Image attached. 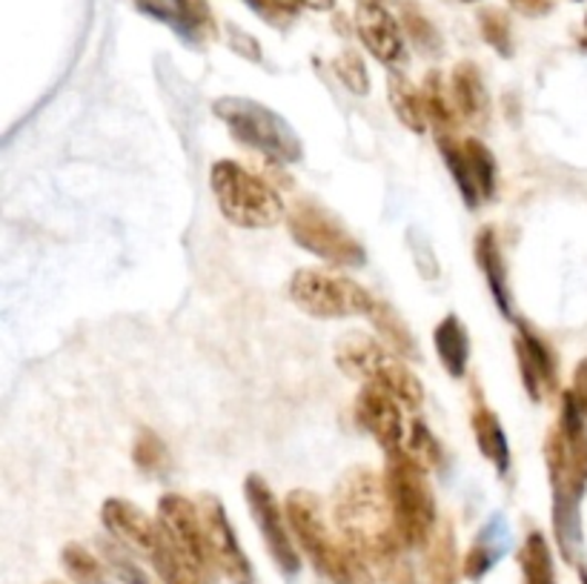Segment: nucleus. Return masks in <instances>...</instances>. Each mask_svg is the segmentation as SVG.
I'll list each match as a JSON object with an SVG mask.
<instances>
[{
	"mask_svg": "<svg viewBox=\"0 0 587 584\" xmlns=\"http://www.w3.org/2000/svg\"><path fill=\"white\" fill-rule=\"evenodd\" d=\"M101 521H104L106 533L113 535L115 542L124 544L129 553H140L147 559L153 556L155 548L164 539L161 524L126 499H106L101 507Z\"/></svg>",
	"mask_w": 587,
	"mask_h": 584,
	"instance_id": "nucleus-15",
	"label": "nucleus"
},
{
	"mask_svg": "<svg viewBox=\"0 0 587 584\" xmlns=\"http://www.w3.org/2000/svg\"><path fill=\"white\" fill-rule=\"evenodd\" d=\"M493 562H496V553L490 550V544L484 542V539H479V542L470 548L468 559H464V576L473 578V582H479L482 576H488V571L493 567Z\"/></svg>",
	"mask_w": 587,
	"mask_h": 584,
	"instance_id": "nucleus-36",
	"label": "nucleus"
},
{
	"mask_svg": "<svg viewBox=\"0 0 587 584\" xmlns=\"http://www.w3.org/2000/svg\"><path fill=\"white\" fill-rule=\"evenodd\" d=\"M421 100H424L427 127L436 129V138L441 135H453L459 127V109H455L453 92L450 84H444L439 72H427V78L421 81Z\"/></svg>",
	"mask_w": 587,
	"mask_h": 584,
	"instance_id": "nucleus-21",
	"label": "nucleus"
},
{
	"mask_svg": "<svg viewBox=\"0 0 587 584\" xmlns=\"http://www.w3.org/2000/svg\"><path fill=\"white\" fill-rule=\"evenodd\" d=\"M310 9H318V12H329V9L336 7V0H304Z\"/></svg>",
	"mask_w": 587,
	"mask_h": 584,
	"instance_id": "nucleus-39",
	"label": "nucleus"
},
{
	"mask_svg": "<svg viewBox=\"0 0 587 584\" xmlns=\"http://www.w3.org/2000/svg\"><path fill=\"white\" fill-rule=\"evenodd\" d=\"M450 92H453L459 118L468 120V124H482V120H488L490 98L488 89H484L482 72L475 70V64L462 61V64L455 66L453 75H450Z\"/></svg>",
	"mask_w": 587,
	"mask_h": 584,
	"instance_id": "nucleus-20",
	"label": "nucleus"
},
{
	"mask_svg": "<svg viewBox=\"0 0 587 584\" xmlns=\"http://www.w3.org/2000/svg\"><path fill=\"white\" fill-rule=\"evenodd\" d=\"M333 72L344 84V89H350L353 95H367L370 92V72H367V64H364V57L358 52L344 50L333 61Z\"/></svg>",
	"mask_w": 587,
	"mask_h": 584,
	"instance_id": "nucleus-33",
	"label": "nucleus"
},
{
	"mask_svg": "<svg viewBox=\"0 0 587 584\" xmlns=\"http://www.w3.org/2000/svg\"><path fill=\"white\" fill-rule=\"evenodd\" d=\"M290 298L298 310L322 321L364 316L370 318L378 298L370 289L342 273L329 269H298L290 278Z\"/></svg>",
	"mask_w": 587,
	"mask_h": 584,
	"instance_id": "nucleus-8",
	"label": "nucleus"
},
{
	"mask_svg": "<svg viewBox=\"0 0 587 584\" xmlns=\"http://www.w3.org/2000/svg\"><path fill=\"white\" fill-rule=\"evenodd\" d=\"M470 427H473L475 447L488 458L493 470L499 476L511 470V444H507V433H504L499 416L484 402V395L473 390V410H470Z\"/></svg>",
	"mask_w": 587,
	"mask_h": 584,
	"instance_id": "nucleus-17",
	"label": "nucleus"
},
{
	"mask_svg": "<svg viewBox=\"0 0 587 584\" xmlns=\"http://www.w3.org/2000/svg\"><path fill=\"white\" fill-rule=\"evenodd\" d=\"M133 461L144 472L164 470L167 467V444L155 436L153 429H140L133 444Z\"/></svg>",
	"mask_w": 587,
	"mask_h": 584,
	"instance_id": "nucleus-34",
	"label": "nucleus"
},
{
	"mask_svg": "<svg viewBox=\"0 0 587 584\" xmlns=\"http://www.w3.org/2000/svg\"><path fill=\"white\" fill-rule=\"evenodd\" d=\"M427 584H459V550L450 524H441L427 548Z\"/></svg>",
	"mask_w": 587,
	"mask_h": 584,
	"instance_id": "nucleus-22",
	"label": "nucleus"
},
{
	"mask_svg": "<svg viewBox=\"0 0 587 584\" xmlns=\"http://www.w3.org/2000/svg\"><path fill=\"white\" fill-rule=\"evenodd\" d=\"M405 450L410 453L419 465H424L427 470H433V467L441 465V447L439 442L433 438V433L427 429L424 422H410L407 424V438H405Z\"/></svg>",
	"mask_w": 587,
	"mask_h": 584,
	"instance_id": "nucleus-29",
	"label": "nucleus"
},
{
	"mask_svg": "<svg viewBox=\"0 0 587 584\" xmlns=\"http://www.w3.org/2000/svg\"><path fill=\"white\" fill-rule=\"evenodd\" d=\"M201 516L203 530H207V542H210V556L218 573H224L232 584H252L255 573L247 559L244 548L238 542L235 528L230 524L224 505L216 496H201Z\"/></svg>",
	"mask_w": 587,
	"mask_h": 584,
	"instance_id": "nucleus-12",
	"label": "nucleus"
},
{
	"mask_svg": "<svg viewBox=\"0 0 587 584\" xmlns=\"http://www.w3.org/2000/svg\"><path fill=\"white\" fill-rule=\"evenodd\" d=\"M370 325L376 327L381 341H385L387 347H392L399 355H405V359H416V355H419V347H416V338H412L407 321L392 310L390 304L381 301V298H378L376 307H373Z\"/></svg>",
	"mask_w": 587,
	"mask_h": 584,
	"instance_id": "nucleus-24",
	"label": "nucleus"
},
{
	"mask_svg": "<svg viewBox=\"0 0 587 584\" xmlns=\"http://www.w3.org/2000/svg\"><path fill=\"white\" fill-rule=\"evenodd\" d=\"M155 573L161 578V584H207V576L198 571L196 564L184 556L176 544L169 542L167 535L161 539V544L155 548V553L149 556Z\"/></svg>",
	"mask_w": 587,
	"mask_h": 584,
	"instance_id": "nucleus-25",
	"label": "nucleus"
},
{
	"mask_svg": "<svg viewBox=\"0 0 587 584\" xmlns=\"http://www.w3.org/2000/svg\"><path fill=\"white\" fill-rule=\"evenodd\" d=\"M210 190L218 210L241 230H266L287 219L284 198L273 183L250 172L238 161H216L210 169Z\"/></svg>",
	"mask_w": 587,
	"mask_h": 584,
	"instance_id": "nucleus-3",
	"label": "nucleus"
},
{
	"mask_svg": "<svg viewBox=\"0 0 587 584\" xmlns=\"http://www.w3.org/2000/svg\"><path fill=\"white\" fill-rule=\"evenodd\" d=\"M244 3L273 26H287L293 18H298L301 7H307L304 0H244Z\"/></svg>",
	"mask_w": 587,
	"mask_h": 584,
	"instance_id": "nucleus-35",
	"label": "nucleus"
},
{
	"mask_svg": "<svg viewBox=\"0 0 587 584\" xmlns=\"http://www.w3.org/2000/svg\"><path fill=\"white\" fill-rule=\"evenodd\" d=\"M401 29H405V35L410 38L416 50L433 52L439 46V32H436L430 18L416 3H405L401 7Z\"/></svg>",
	"mask_w": 587,
	"mask_h": 584,
	"instance_id": "nucleus-31",
	"label": "nucleus"
},
{
	"mask_svg": "<svg viewBox=\"0 0 587 584\" xmlns=\"http://www.w3.org/2000/svg\"><path fill=\"white\" fill-rule=\"evenodd\" d=\"M387 98H390L396 118H399L410 132H424L427 115L424 100H421V89H416L401 72H390V78H387Z\"/></svg>",
	"mask_w": 587,
	"mask_h": 584,
	"instance_id": "nucleus-23",
	"label": "nucleus"
},
{
	"mask_svg": "<svg viewBox=\"0 0 587 584\" xmlns=\"http://www.w3.org/2000/svg\"><path fill=\"white\" fill-rule=\"evenodd\" d=\"M433 347L450 379H464L470 364V336L459 316H444L433 330Z\"/></svg>",
	"mask_w": 587,
	"mask_h": 584,
	"instance_id": "nucleus-19",
	"label": "nucleus"
},
{
	"mask_svg": "<svg viewBox=\"0 0 587 584\" xmlns=\"http://www.w3.org/2000/svg\"><path fill=\"white\" fill-rule=\"evenodd\" d=\"M158 524H161L169 542L176 544L210 582L212 573H216V564H212L210 542H207V530H203L201 505H196V501L181 493L161 496V501H158Z\"/></svg>",
	"mask_w": 587,
	"mask_h": 584,
	"instance_id": "nucleus-11",
	"label": "nucleus"
},
{
	"mask_svg": "<svg viewBox=\"0 0 587 584\" xmlns=\"http://www.w3.org/2000/svg\"><path fill=\"white\" fill-rule=\"evenodd\" d=\"M585 26H587V21H585ZM585 46H587V38H585Z\"/></svg>",
	"mask_w": 587,
	"mask_h": 584,
	"instance_id": "nucleus-43",
	"label": "nucleus"
},
{
	"mask_svg": "<svg viewBox=\"0 0 587 584\" xmlns=\"http://www.w3.org/2000/svg\"><path fill=\"white\" fill-rule=\"evenodd\" d=\"M284 513H287L295 542L313 562L315 571L324 573L333 584L364 582L367 562L347 544L342 533H333L318 496L310 490H293L284 501Z\"/></svg>",
	"mask_w": 587,
	"mask_h": 584,
	"instance_id": "nucleus-2",
	"label": "nucleus"
},
{
	"mask_svg": "<svg viewBox=\"0 0 587 584\" xmlns=\"http://www.w3.org/2000/svg\"><path fill=\"white\" fill-rule=\"evenodd\" d=\"M46 584H63V582H46Z\"/></svg>",
	"mask_w": 587,
	"mask_h": 584,
	"instance_id": "nucleus-42",
	"label": "nucleus"
},
{
	"mask_svg": "<svg viewBox=\"0 0 587 584\" xmlns=\"http://www.w3.org/2000/svg\"><path fill=\"white\" fill-rule=\"evenodd\" d=\"M287 230L301 249H307L310 255L327 261L333 267L358 269L367 264L361 241L344 226L336 212L315 201H298L287 212Z\"/></svg>",
	"mask_w": 587,
	"mask_h": 584,
	"instance_id": "nucleus-7",
	"label": "nucleus"
},
{
	"mask_svg": "<svg viewBox=\"0 0 587 584\" xmlns=\"http://www.w3.org/2000/svg\"><path fill=\"white\" fill-rule=\"evenodd\" d=\"M244 496L247 507H250L252 519L259 524V533L266 544V553L273 556V562L279 564L284 576H295L301 571V556L295 548V535L290 530L287 513L281 510L275 493L270 490L261 476H250L244 481Z\"/></svg>",
	"mask_w": 587,
	"mask_h": 584,
	"instance_id": "nucleus-10",
	"label": "nucleus"
},
{
	"mask_svg": "<svg viewBox=\"0 0 587 584\" xmlns=\"http://www.w3.org/2000/svg\"><path fill=\"white\" fill-rule=\"evenodd\" d=\"M336 361L350 379L390 390L405 407L416 410L424 402V387H421L419 375L407 367L405 355H399L378 338L358 336V332L344 336L336 347Z\"/></svg>",
	"mask_w": 587,
	"mask_h": 584,
	"instance_id": "nucleus-5",
	"label": "nucleus"
},
{
	"mask_svg": "<svg viewBox=\"0 0 587 584\" xmlns=\"http://www.w3.org/2000/svg\"><path fill=\"white\" fill-rule=\"evenodd\" d=\"M479 32H482V38L488 41V46H493L499 55H513V29L502 9H484V12L479 14Z\"/></svg>",
	"mask_w": 587,
	"mask_h": 584,
	"instance_id": "nucleus-32",
	"label": "nucleus"
},
{
	"mask_svg": "<svg viewBox=\"0 0 587 584\" xmlns=\"http://www.w3.org/2000/svg\"><path fill=\"white\" fill-rule=\"evenodd\" d=\"M356 32L378 64L401 66L407 57V41L401 21H396L385 3H358Z\"/></svg>",
	"mask_w": 587,
	"mask_h": 584,
	"instance_id": "nucleus-14",
	"label": "nucleus"
},
{
	"mask_svg": "<svg viewBox=\"0 0 587 584\" xmlns=\"http://www.w3.org/2000/svg\"><path fill=\"white\" fill-rule=\"evenodd\" d=\"M61 564L66 576L75 584H109V573H106L104 562L92 550H86L84 544H66L61 550Z\"/></svg>",
	"mask_w": 587,
	"mask_h": 584,
	"instance_id": "nucleus-27",
	"label": "nucleus"
},
{
	"mask_svg": "<svg viewBox=\"0 0 587 584\" xmlns=\"http://www.w3.org/2000/svg\"><path fill=\"white\" fill-rule=\"evenodd\" d=\"M462 3H475V0H462Z\"/></svg>",
	"mask_w": 587,
	"mask_h": 584,
	"instance_id": "nucleus-41",
	"label": "nucleus"
},
{
	"mask_svg": "<svg viewBox=\"0 0 587 584\" xmlns=\"http://www.w3.org/2000/svg\"><path fill=\"white\" fill-rule=\"evenodd\" d=\"M216 115L241 147L273 163H295L304 156L298 135L275 109L252 98H218Z\"/></svg>",
	"mask_w": 587,
	"mask_h": 584,
	"instance_id": "nucleus-6",
	"label": "nucleus"
},
{
	"mask_svg": "<svg viewBox=\"0 0 587 584\" xmlns=\"http://www.w3.org/2000/svg\"><path fill=\"white\" fill-rule=\"evenodd\" d=\"M356 3H381V0H356Z\"/></svg>",
	"mask_w": 587,
	"mask_h": 584,
	"instance_id": "nucleus-40",
	"label": "nucleus"
},
{
	"mask_svg": "<svg viewBox=\"0 0 587 584\" xmlns=\"http://www.w3.org/2000/svg\"><path fill=\"white\" fill-rule=\"evenodd\" d=\"M567 393L574 395V402L579 404V410L585 413L587 418V359H581L574 370V387L567 390Z\"/></svg>",
	"mask_w": 587,
	"mask_h": 584,
	"instance_id": "nucleus-37",
	"label": "nucleus"
},
{
	"mask_svg": "<svg viewBox=\"0 0 587 584\" xmlns=\"http://www.w3.org/2000/svg\"><path fill=\"white\" fill-rule=\"evenodd\" d=\"M333 521L364 562L396 567L401 562V535L392 519L385 476L370 467H353L342 476L333 493Z\"/></svg>",
	"mask_w": 587,
	"mask_h": 584,
	"instance_id": "nucleus-1",
	"label": "nucleus"
},
{
	"mask_svg": "<svg viewBox=\"0 0 587 584\" xmlns=\"http://www.w3.org/2000/svg\"><path fill=\"white\" fill-rule=\"evenodd\" d=\"M101 553H104L106 564H109V571H113L124 584H158L133 556H129V553H126L124 544H118L115 539L113 542L101 544Z\"/></svg>",
	"mask_w": 587,
	"mask_h": 584,
	"instance_id": "nucleus-30",
	"label": "nucleus"
},
{
	"mask_svg": "<svg viewBox=\"0 0 587 584\" xmlns=\"http://www.w3.org/2000/svg\"><path fill=\"white\" fill-rule=\"evenodd\" d=\"M436 144H439L441 158L448 163L450 176H453L455 187H459L470 210L496 195L499 167L488 144H482L479 138L459 141L455 135H441V138H436Z\"/></svg>",
	"mask_w": 587,
	"mask_h": 584,
	"instance_id": "nucleus-9",
	"label": "nucleus"
},
{
	"mask_svg": "<svg viewBox=\"0 0 587 584\" xmlns=\"http://www.w3.org/2000/svg\"><path fill=\"white\" fill-rule=\"evenodd\" d=\"M385 485L390 496L392 519L399 528L401 544L405 548H424L430 544L436 533V496L430 479H427V467L419 465L410 453L401 450L387 453L385 465Z\"/></svg>",
	"mask_w": 587,
	"mask_h": 584,
	"instance_id": "nucleus-4",
	"label": "nucleus"
},
{
	"mask_svg": "<svg viewBox=\"0 0 587 584\" xmlns=\"http://www.w3.org/2000/svg\"><path fill=\"white\" fill-rule=\"evenodd\" d=\"M401 407H405V404H401L390 390L376 387V384H364L356 395L358 427L367 429L385 453L401 450V447H405L407 424Z\"/></svg>",
	"mask_w": 587,
	"mask_h": 584,
	"instance_id": "nucleus-13",
	"label": "nucleus"
},
{
	"mask_svg": "<svg viewBox=\"0 0 587 584\" xmlns=\"http://www.w3.org/2000/svg\"><path fill=\"white\" fill-rule=\"evenodd\" d=\"M216 18L207 0H176V32L189 41L216 38Z\"/></svg>",
	"mask_w": 587,
	"mask_h": 584,
	"instance_id": "nucleus-28",
	"label": "nucleus"
},
{
	"mask_svg": "<svg viewBox=\"0 0 587 584\" xmlns=\"http://www.w3.org/2000/svg\"><path fill=\"white\" fill-rule=\"evenodd\" d=\"M518 564L525 584H556V567H553V550L547 544L545 533H527L525 544L518 550Z\"/></svg>",
	"mask_w": 587,
	"mask_h": 584,
	"instance_id": "nucleus-26",
	"label": "nucleus"
},
{
	"mask_svg": "<svg viewBox=\"0 0 587 584\" xmlns=\"http://www.w3.org/2000/svg\"><path fill=\"white\" fill-rule=\"evenodd\" d=\"M475 264L482 269L484 282H488L490 293H493V301H496L499 310L511 318V287H507V269H504V255L502 244H499V235L493 226H484L482 233L475 235Z\"/></svg>",
	"mask_w": 587,
	"mask_h": 584,
	"instance_id": "nucleus-18",
	"label": "nucleus"
},
{
	"mask_svg": "<svg viewBox=\"0 0 587 584\" xmlns=\"http://www.w3.org/2000/svg\"><path fill=\"white\" fill-rule=\"evenodd\" d=\"M513 350H516L518 373L525 393L533 402H542L551 390L559 384V364H556V352L547 347L545 338H538L531 327L518 325L516 338H513Z\"/></svg>",
	"mask_w": 587,
	"mask_h": 584,
	"instance_id": "nucleus-16",
	"label": "nucleus"
},
{
	"mask_svg": "<svg viewBox=\"0 0 587 584\" xmlns=\"http://www.w3.org/2000/svg\"><path fill=\"white\" fill-rule=\"evenodd\" d=\"M511 7L522 14H531V18H538V14H547L553 9V0H511Z\"/></svg>",
	"mask_w": 587,
	"mask_h": 584,
	"instance_id": "nucleus-38",
	"label": "nucleus"
}]
</instances>
